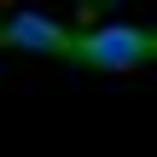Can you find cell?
<instances>
[{
	"label": "cell",
	"instance_id": "1",
	"mask_svg": "<svg viewBox=\"0 0 157 157\" xmlns=\"http://www.w3.org/2000/svg\"><path fill=\"white\" fill-rule=\"evenodd\" d=\"M70 58H82L93 70H140L146 58H157V35L134 29V23H99V29L76 35Z\"/></svg>",
	"mask_w": 157,
	"mask_h": 157
},
{
	"label": "cell",
	"instance_id": "2",
	"mask_svg": "<svg viewBox=\"0 0 157 157\" xmlns=\"http://www.w3.org/2000/svg\"><path fill=\"white\" fill-rule=\"evenodd\" d=\"M0 41L17 47V52H70L76 47V35L64 23H52L47 12H12L6 29H0Z\"/></svg>",
	"mask_w": 157,
	"mask_h": 157
}]
</instances>
